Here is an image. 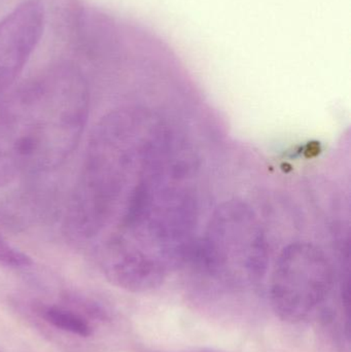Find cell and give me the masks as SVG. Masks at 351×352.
<instances>
[{
  "instance_id": "6da1fadb",
  "label": "cell",
  "mask_w": 351,
  "mask_h": 352,
  "mask_svg": "<svg viewBox=\"0 0 351 352\" xmlns=\"http://www.w3.org/2000/svg\"><path fill=\"white\" fill-rule=\"evenodd\" d=\"M150 105L113 109L91 134L78 184L66 209L70 241L89 250L107 231L124 199L179 124Z\"/></svg>"
},
{
  "instance_id": "7a4b0ae2",
  "label": "cell",
  "mask_w": 351,
  "mask_h": 352,
  "mask_svg": "<svg viewBox=\"0 0 351 352\" xmlns=\"http://www.w3.org/2000/svg\"><path fill=\"white\" fill-rule=\"evenodd\" d=\"M90 105L88 82L67 64L8 95L0 103V188L64 164L80 144Z\"/></svg>"
},
{
  "instance_id": "3957f363",
  "label": "cell",
  "mask_w": 351,
  "mask_h": 352,
  "mask_svg": "<svg viewBox=\"0 0 351 352\" xmlns=\"http://www.w3.org/2000/svg\"><path fill=\"white\" fill-rule=\"evenodd\" d=\"M267 226L247 199L225 200L200 233L185 268L206 285H260L273 252Z\"/></svg>"
},
{
  "instance_id": "277c9868",
  "label": "cell",
  "mask_w": 351,
  "mask_h": 352,
  "mask_svg": "<svg viewBox=\"0 0 351 352\" xmlns=\"http://www.w3.org/2000/svg\"><path fill=\"white\" fill-rule=\"evenodd\" d=\"M348 252L334 256L315 240H292L282 248L274 263L269 285L272 309L284 322H305L336 287L342 307L348 309Z\"/></svg>"
},
{
  "instance_id": "5b68a950",
  "label": "cell",
  "mask_w": 351,
  "mask_h": 352,
  "mask_svg": "<svg viewBox=\"0 0 351 352\" xmlns=\"http://www.w3.org/2000/svg\"><path fill=\"white\" fill-rule=\"evenodd\" d=\"M45 26L41 0H24L0 19V95L22 74L41 43Z\"/></svg>"
},
{
  "instance_id": "8992f818",
  "label": "cell",
  "mask_w": 351,
  "mask_h": 352,
  "mask_svg": "<svg viewBox=\"0 0 351 352\" xmlns=\"http://www.w3.org/2000/svg\"><path fill=\"white\" fill-rule=\"evenodd\" d=\"M33 308L41 320L58 330L80 338H89L93 335V324L65 306L38 303Z\"/></svg>"
},
{
  "instance_id": "52a82bcc",
  "label": "cell",
  "mask_w": 351,
  "mask_h": 352,
  "mask_svg": "<svg viewBox=\"0 0 351 352\" xmlns=\"http://www.w3.org/2000/svg\"><path fill=\"white\" fill-rule=\"evenodd\" d=\"M61 302L62 305L80 314L90 324H105L111 320V314L107 308L88 296L67 292L61 296Z\"/></svg>"
},
{
  "instance_id": "ba28073f",
  "label": "cell",
  "mask_w": 351,
  "mask_h": 352,
  "mask_svg": "<svg viewBox=\"0 0 351 352\" xmlns=\"http://www.w3.org/2000/svg\"><path fill=\"white\" fill-rule=\"evenodd\" d=\"M0 264L8 268L23 269L30 267L32 260L0 234Z\"/></svg>"
},
{
  "instance_id": "9c48e42d",
  "label": "cell",
  "mask_w": 351,
  "mask_h": 352,
  "mask_svg": "<svg viewBox=\"0 0 351 352\" xmlns=\"http://www.w3.org/2000/svg\"><path fill=\"white\" fill-rule=\"evenodd\" d=\"M191 352H226V351H218V349H196V351H193Z\"/></svg>"
}]
</instances>
